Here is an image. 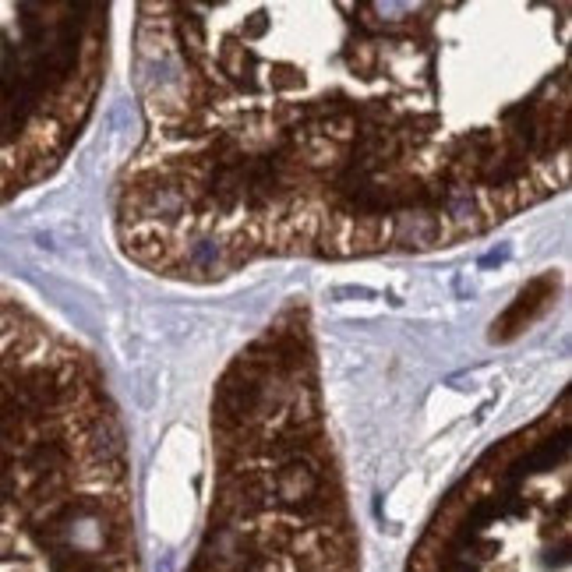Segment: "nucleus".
<instances>
[{
    "instance_id": "obj_3",
    "label": "nucleus",
    "mask_w": 572,
    "mask_h": 572,
    "mask_svg": "<svg viewBox=\"0 0 572 572\" xmlns=\"http://www.w3.org/2000/svg\"><path fill=\"white\" fill-rule=\"evenodd\" d=\"M187 572H357L308 311L286 308L212 399V505Z\"/></svg>"
},
{
    "instance_id": "obj_1",
    "label": "nucleus",
    "mask_w": 572,
    "mask_h": 572,
    "mask_svg": "<svg viewBox=\"0 0 572 572\" xmlns=\"http://www.w3.org/2000/svg\"><path fill=\"white\" fill-rule=\"evenodd\" d=\"M145 135L117 180L142 268L456 247L568 184V4H138Z\"/></svg>"
},
{
    "instance_id": "obj_2",
    "label": "nucleus",
    "mask_w": 572,
    "mask_h": 572,
    "mask_svg": "<svg viewBox=\"0 0 572 572\" xmlns=\"http://www.w3.org/2000/svg\"><path fill=\"white\" fill-rule=\"evenodd\" d=\"M0 572H142L131 459L106 378L4 286Z\"/></svg>"
},
{
    "instance_id": "obj_4",
    "label": "nucleus",
    "mask_w": 572,
    "mask_h": 572,
    "mask_svg": "<svg viewBox=\"0 0 572 572\" xmlns=\"http://www.w3.org/2000/svg\"><path fill=\"white\" fill-rule=\"evenodd\" d=\"M110 4H0V201L43 184L106 82Z\"/></svg>"
}]
</instances>
